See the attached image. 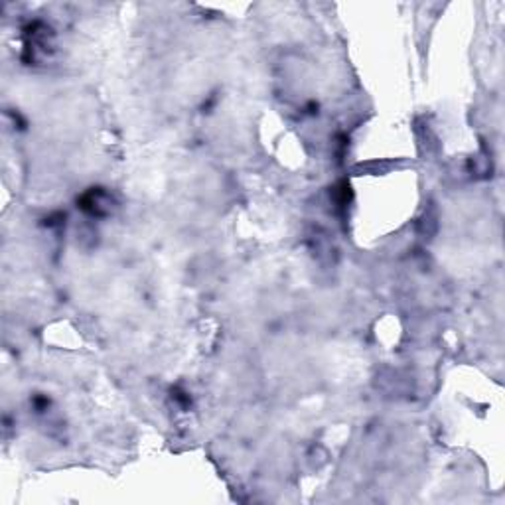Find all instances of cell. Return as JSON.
Returning <instances> with one entry per match:
<instances>
[{"label":"cell","instance_id":"cell-1","mask_svg":"<svg viewBox=\"0 0 505 505\" xmlns=\"http://www.w3.org/2000/svg\"><path fill=\"white\" fill-rule=\"evenodd\" d=\"M81 208L93 215H105L111 211V197L101 190H91L89 194L81 197Z\"/></svg>","mask_w":505,"mask_h":505}]
</instances>
